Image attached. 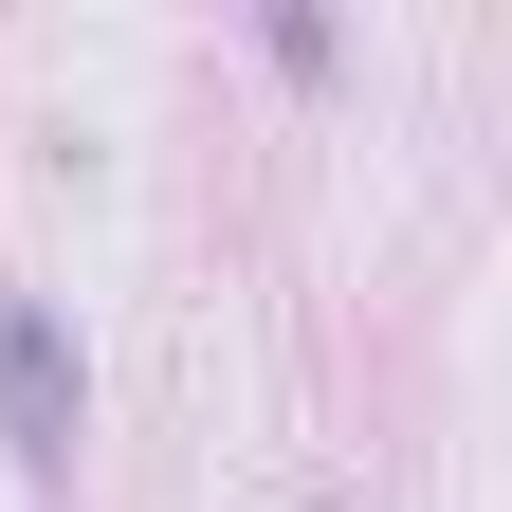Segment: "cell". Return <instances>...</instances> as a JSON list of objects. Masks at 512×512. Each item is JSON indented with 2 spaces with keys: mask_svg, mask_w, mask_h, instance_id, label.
Masks as SVG:
<instances>
[{
  "mask_svg": "<svg viewBox=\"0 0 512 512\" xmlns=\"http://www.w3.org/2000/svg\"><path fill=\"white\" fill-rule=\"evenodd\" d=\"M0 421H19L37 476H74V348H55V311H0Z\"/></svg>",
  "mask_w": 512,
  "mask_h": 512,
  "instance_id": "6da1fadb",
  "label": "cell"
}]
</instances>
